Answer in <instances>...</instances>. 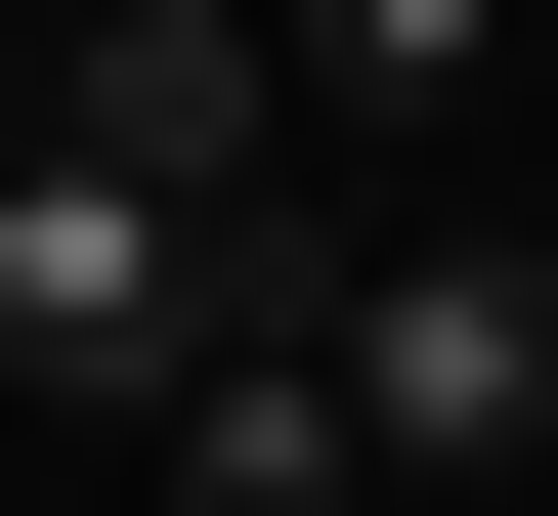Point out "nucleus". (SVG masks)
I'll return each mask as SVG.
<instances>
[{
  "label": "nucleus",
  "instance_id": "nucleus-4",
  "mask_svg": "<svg viewBox=\"0 0 558 516\" xmlns=\"http://www.w3.org/2000/svg\"><path fill=\"white\" fill-rule=\"evenodd\" d=\"M473 44H515V0H301V86H344V130H429Z\"/></svg>",
  "mask_w": 558,
  "mask_h": 516
},
{
  "label": "nucleus",
  "instance_id": "nucleus-1",
  "mask_svg": "<svg viewBox=\"0 0 558 516\" xmlns=\"http://www.w3.org/2000/svg\"><path fill=\"white\" fill-rule=\"evenodd\" d=\"M301 345H344V473L387 516H558V259H344Z\"/></svg>",
  "mask_w": 558,
  "mask_h": 516
},
{
  "label": "nucleus",
  "instance_id": "nucleus-2",
  "mask_svg": "<svg viewBox=\"0 0 558 516\" xmlns=\"http://www.w3.org/2000/svg\"><path fill=\"white\" fill-rule=\"evenodd\" d=\"M44 172L258 216V172H301V0H86V44H44Z\"/></svg>",
  "mask_w": 558,
  "mask_h": 516
},
{
  "label": "nucleus",
  "instance_id": "nucleus-5",
  "mask_svg": "<svg viewBox=\"0 0 558 516\" xmlns=\"http://www.w3.org/2000/svg\"><path fill=\"white\" fill-rule=\"evenodd\" d=\"M0 130H44V86H0Z\"/></svg>",
  "mask_w": 558,
  "mask_h": 516
},
{
  "label": "nucleus",
  "instance_id": "nucleus-3",
  "mask_svg": "<svg viewBox=\"0 0 558 516\" xmlns=\"http://www.w3.org/2000/svg\"><path fill=\"white\" fill-rule=\"evenodd\" d=\"M172 516H387V473H344V345H215V387H172Z\"/></svg>",
  "mask_w": 558,
  "mask_h": 516
}]
</instances>
